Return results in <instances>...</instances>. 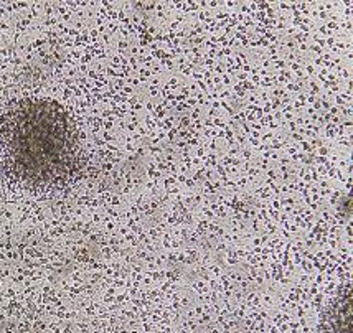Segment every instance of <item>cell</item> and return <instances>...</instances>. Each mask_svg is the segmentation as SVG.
<instances>
[{
  "mask_svg": "<svg viewBox=\"0 0 353 333\" xmlns=\"http://www.w3.org/2000/svg\"><path fill=\"white\" fill-rule=\"evenodd\" d=\"M20 114L10 149L19 174L37 182H53L70 174L77 155V137L66 114L53 104H37Z\"/></svg>",
  "mask_w": 353,
  "mask_h": 333,
  "instance_id": "6da1fadb",
  "label": "cell"
}]
</instances>
